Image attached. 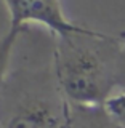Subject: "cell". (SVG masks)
<instances>
[{
  "mask_svg": "<svg viewBox=\"0 0 125 128\" xmlns=\"http://www.w3.org/2000/svg\"><path fill=\"white\" fill-rule=\"evenodd\" d=\"M0 128H2V123H0Z\"/></svg>",
  "mask_w": 125,
  "mask_h": 128,
  "instance_id": "ba28073f",
  "label": "cell"
},
{
  "mask_svg": "<svg viewBox=\"0 0 125 128\" xmlns=\"http://www.w3.org/2000/svg\"><path fill=\"white\" fill-rule=\"evenodd\" d=\"M5 104L2 128H61L66 99L61 94L51 69L50 75H29L23 80H5L0 90Z\"/></svg>",
  "mask_w": 125,
  "mask_h": 128,
  "instance_id": "7a4b0ae2",
  "label": "cell"
},
{
  "mask_svg": "<svg viewBox=\"0 0 125 128\" xmlns=\"http://www.w3.org/2000/svg\"><path fill=\"white\" fill-rule=\"evenodd\" d=\"M104 109L119 126L125 128V88L115 91L104 101Z\"/></svg>",
  "mask_w": 125,
  "mask_h": 128,
  "instance_id": "8992f818",
  "label": "cell"
},
{
  "mask_svg": "<svg viewBox=\"0 0 125 128\" xmlns=\"http://www.w3.org/2000/svg\"><path fill=\"white\" fill-rule=\"evenodd\" d=\"M53 75L64 99L75 104H104L122 78L120 35L83 29L55 37Z\"/></svg>",
  "mask_w": 125,
  "mask_h": 128,
  "instance_id": "6da1fadb",
  "label": "cell"
},
{
  "mask_svg": "<svg viewBox=\"0 0 125 128\" xmlns=\"http://www.w3.org/2000/svg\"><path fill=\"white\" fill-rule=\"evenodd\" d=\"M21 32H23V29L10 27L5 37L0 38V90H2L3 83L7 80L8 67H10V61H11V51H13L15 43Z\"/></svg>",
  "mask_w": 125,
  "mask_h": 128,
  "instance_id": "5b68a950",
  "label": "cell"
},
{
  "mask_svg": "<svg viewBox=\"0 0 125 128\" xmlns=\"http://www.w3.org/2000/svg\"><path fill=\"white\" fill-rule=\"evenodd\" d=\"M10 11V27L24 29L26 24H42L55 37L80 32L87 27L66 18L59 0H3Z\"/></svg>",
  "mask_w": 125,
  "mask_h": 128,
  "instance_id": "3957f363",
  "label": "cell"
},
{
  "mask_svg": "<svg viewBox=\"0 0 125 128\" xmlns=\"http://www.w3.org/2000/svg\"><path fill=\"white\" fill-rule=\"evenodd\" d=\"M120 38H122L123 43V50H122V78H120V90L125 88V34H120Z\"/></svg>",
  "mask_w": 125,
  "mask_h": 128,
  "instance_id": "52a82bcc",
  "label": "cell"
},
{
  "mask_svg": "<svg viewBox=\"0 0 125 128\" xmlns=\"http://www.w3.org/2000/svg\"><path fill=\"white\" fill-rule=\"evenodd\" d=\"M61 128H122L106 112L103 104L85 106L66 101Z\"/></svg>",
  "mask_w": 125,
  "mask_h": 128,
  "instance_id": "277c9868",
  "label": "cell"
}]
</instances>
